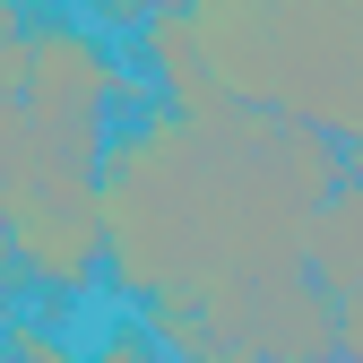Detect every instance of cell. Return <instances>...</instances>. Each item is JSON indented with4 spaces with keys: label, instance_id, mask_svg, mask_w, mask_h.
<instances>
[{
    "label": "cell",
    "instance_id": "cell-1",
    "mask_svg": "<svg viewBox=\"0 0 363 363\" xmlns=\"http://www.w3.org/2000/svg\"><path fill=\"white\" fill-rule=\"evenodd\" d=\"M354 156L277 113H130L96 164L104 277L121 303H208L303 268V225Z\"/></svg>",
    "mask_w": 363,
    "mask_h": 363
},
{
    "label": "cell",
    "instance_id": "cell-2",
    "mask_svg": "<svg viewBox=\"0 0 363 363\" xmlns=\"http://www.w3.org/2000/svg\"><path fill=\"white\" fill-rule=\"evenodd\" d=\"M139 96L130 69L78 18L26 26L18 69V139L0 156V225H9V277L43 303H69L104 277V225H96V164L113 139V113Z\"/></svg>",
    "mask_w": 363,
    "mask_h": 363
},
{
    "label": "cell",
    "instance_id": "cell-3",
    "mask_svg": "<svg viewBox=\"0 0 363 363\" xmlns=\"http://www.w3.org/2000/svg\"><path fill=\"white\" fill-rule=\"evenodd\" d=\"M225 113H277L363 164V0H182Z\"/></svg>",
    "mask_w": 363,
    "mask_h": 363
},
{
    "label": "cell",
    "instance_id": "cell-4",
    "mask_svg": "<svg viewBox=\"0 0 363 363\" xmlns=\"http://www.w3.org/2000/svg\"><path fill=\"white\" fill-rule=\"evenodd\" d=\"M303 268H311V286H320L329 303L363 286V173H346L337 191L311 208V225H303Z\"/></svg>",
    "mask_w": 363,
    "mask_h": 363
},
{
    "label": "cell",
    "instance_id": "cell-5",
    "mask_svg": "<svg viewBox=\"0 0 363 363\" xmlns=\"http://www.w3.org/2000/svg\"><path fill=\"white\" fill-rule=\"evenodd\" d=\"M96 9V26H121V35H139L147 18H164V9H182V0H86Z\"/></svg>",
    "mask_w": 363,
    "mask_h": 363
},
{
    "label": "cell",
    "instance_id": "cell-6",
    "mask_svg": "<svg viewBox=\"0 0 363 363\" xmlns=\"http://www.w3.org/2000/svg\"><path fill=\"white\" fill-rule=\"evenodd\" d=\"M78 363H164V354L147 346V329H113L96 354H78Z\"/></svg>",
    "mask_w": 363,
    "mask_h": 363
},
{
    "label": "cell",
    "instance_id": "cell-7",
    "mask_svg": "<svg viewBox=\"0 0 363 363\" xmlns=\"http://www.w3.org/2000/svg\"><path fill=\"white\" fill-rule=\"evenodd\" d=\"M337 363H363V286L337 294Z\"/></svg>",
    "mask_w": 363,
    "mask_h": 363
},
{
    "label": "cell",
    "instance_id": "cell-8",
    "mask_svg": "<svg viewBox=\"0 0 363 363\" xmlns=\"http://www.w3.org/2000/svg\"><path fill=\"white\" fill-rule=\"evenodd\" d=\"M26 26H35V18H26V0H0V43H18Z\"/></svg>",
    "mask_w": 363,
    "mask_h": 363
},
{
    "label": "cell",
    "instance_id": "cell-9",
    "mask_svg": "<svg viewBox=\"0 0 363 363\" xmlns=\"http://www.w3.org/2000/svg\"><path fill=\"white\" fill-rule=\"evenodd\" d=\"M0 329H18V286H0Z\"/></svg>",
    "mask_w": 363,
    "mask_h": 363
},
{
    "label": "cell",
    "instance_id": "cell-10",
    "mask_svg": "<svg viewBox=\"0 0 363 363\" xmlns=\"http://www.w3.org/2000/svg\"><path fill=\"white\" fill-rule=\"evenodd\" d=\"M0 286H18V277H9V225H0Z\"/></svg>",
    "mask_w": 363,
    "mask_h": 363
}]
</instances>
